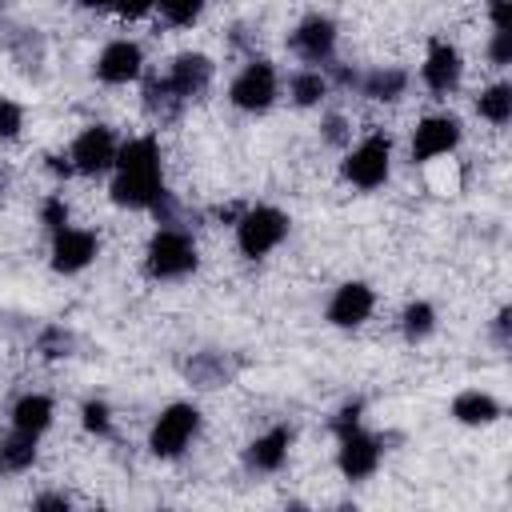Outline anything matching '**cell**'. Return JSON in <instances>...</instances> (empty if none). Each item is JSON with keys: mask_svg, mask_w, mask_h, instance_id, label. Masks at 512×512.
Masks as SVG:
<instances>
[{"mask_svg": "<svg viewBox=\"0 0 512 512\" xmlns=\"http://www.w3.org/2000/svg\"><path fill=\"white\" fill-rule=\"evenodd\" d=\"M116 176L108 184V196L116 208H152L164 192V164H160V140L156 136H132L116 148Z\"/></svg>", "mask_w": 512, "mask_h": 512, "instance_id": "obj_1", "label": "cell"}, {"mask_svg": "<svg viewBox=\"0 0 512 512\" xmlns=\"http://www.w3.org/2000/svg\"><path fill=\"white\" fill-rule=\"evenodd\" d=\"M200 264V248L192 240L188 228H172V224H160L144 248V272L152 280H184L192 276Z\"/></svg>", "mask_w": 512, "mask_h": 512, "instance_id": "obj_2", "label": "cell"}, {"mask_svg": "<svg viewBox=\"0 0 512 512\" xmlns=\"http://www.w3.org/2000/svg\"><path fill=\"white\" fill-rule=\"evenodd\" d=\"M232 228H236V248H240V256L260 260V256H268V252H276V248L284 244L292 220H288V212L276 208V204H252V208H244V212L236 216Z\"/></svg>", "mask_w": 512, "mask_h": 512, "instance_id": "obj_3", "label": "cell"}, {"mask_svg": "<svg viewBox=\"0 0 512 512\" xmlns=\"http://www.w3.org/2000/svg\"><path fill=\"white\" fill-rule=\"evenodd\" d=\"M196 436H200V408L192 400H172L168 408H160V416L148 428V452L156 460H176Z\"/></svg>", "mask_w": 512, "mask_h": 512, "instance_id": "obj_4", "label": "cell"}, {"mask_svg": "<svg viewBox=\"0 0 512 512\" xmlns=\"http://www.w3.org/2000/svg\"><path fill=\"white\" fill-rule=\"evenodd\" d=\"M340 172H344V180L352 188H364V192L380 188L388 180V172H392V140L384 132H368L356 148H348Z\"/></svg>", "mask_w": 512, "mask_h": 512, "instance_id": "obj_5", "label": "cell"}, {"mask_svg": "<svg viewBox=\"0 0 512 512\" xmlns=\"http://www.w3.org/2000/svg\"><path fill=\"white\" fill-rule=\"evenodd\" d=\"M276 92H280L276 68H272L268 60H256V56H252V60L236 72V80L228 84V100H232L240 112H268L272 100H276Z\"/></svg>", "mask_w": 512, "mask_h": 512, "instance_id": "obj_6", "label": "cell"}, {"mask_svg": "<svg viewBox=\"0 0 512 512\" xmlns=\"http://www.w3.org/2000/svg\"><path fill=\"white\" fill-rule=\"evenodd\" d=\"M336 440H340V448H336V468H340V476H344L348 484H360V480L376 476V468H380V460H384V440H380V436H372V432H364V428H352V432H344V436H336Z\"/></svg>", "mask_w": 512, "mask_h": 512, "instance_id": "obj_7", "label": "cell"}, {"mask_svg": "<svg viewBox=\"0 0 512 512\" xmlns=\"http://www.w3.org/2000/svg\"><path fill=\"white\" fill-rule=\"evenodd\" d=\"M460 136H464V124H460L452 112H432V116H424V120L416 124V132H412V160H416V164H432V160L456 152Z\"/></svg>", "mask_w": 512, "mask_h": 512, "instance_id": "obj_8", "label": "cell"}, {"mask_svg": "<svg viewBox=\"0 0 512 512\" xmlns=\"http://www.w3.org/2000/svg\"><path fill=\"white\" fill-rule=\"evenodd\" d=\"M116 132L108 128V124H88V128H80V136L72 140V148H68V160H72V172H80V176H100V172H108L112 164H116Z\"/></svg>", "mask_w": 512, "mask_h": 512, "instance_id": "obj_9", "label": "cell"}, {"mask_svg": "<svg viewBox=\"0 0 512 512\" xmlns=\"http://www.w3.org/2000/svg\"><path fill=\"white\" fill-rule=\"evenodd\" d=\"M288 48L304 60V64H332V56H336V24L328 20V16H320V12H312V16H304L292 32H288Z\"/></svg>", "mask_w": 512, "mask_h": 512, "instance_id": "obj_10", "label": "cell"}, {"mask_svg": "<svg viewBox=\"0 0 512 512\" xmlns=\"http://www.w3.org/2000/svg\"><path fill=\"white\" fill-rule=\"evenodd\" d=\"M100 252V240L92 228H72L64 224L60 232H52V272L60 276H76L84 272Z\"/></svg>", "mask_w": 512, "mask_h": 512, "instance_id": "obj_11", "label": "cell"}, {"mask_svg": "<svg viewBox=\"0 0 512 512\" xmlns=\"http://www.w3.org/2000/svg\"><path fill=\"white\" fill-rule=\"evenodd\" d=\"M420 80H424L428 92H436V96L456 92L460 80H464V56H460V48L448 44V40H428V56H424V64H420Z\"/></svg>", "mask_w": 512, "mask_h": 512, "instance_id": "obj_12", "label": "cell"}, {"mask_svg": "<svg viewBox=\"0 0 512 512\" xmlns=\"http://www.w3.org/2000/svg\"><path fill=\"white\" fill-rule=\"evenodd\" d=\"M168 84L176 88V96L184 100V104H192V100H200L208 88H212V76H216V64H212V56H204V52H180V56H172V64H168Z\"/></svg>", "mask_w": 512, "mask_h": 512, "instance_id": "obj_13", "label": "cell"}, {"mask_svg": "<svg viewBox=\"0 0 512 512\" xmlns=\"http://www.w3.org/2000/svg\"><path fill=\"white\" fill-rule=\"evenodd\" d=\"M372 308H376V292H372L364 280H344V284L332 292L324 316H328L332 328H360V324L372 316Z\"/></svg>", "mask_w": 512, "mask_h": 512, "instance_id": "obj_14", "label": "cell"}, {"mask_svg": "<svg viewBox=\"0 0 512 512\" xmlns=\"http://www.w3.org/2000/svg\"><path fill=\"white\" fill-rule=\"evenodd\" d=\"M92 72H96V80H104V84H128V80H136V76L144 72V52H140L136 40H108V44L100 48Z\"/></svg>", "mask_w": 512, "mask_h": 512, "instance_id": "obj_15", "label": "cell"}, {"mask_svg": "<svg viewBox=\"0 0 512 512\" xmlns=\"http://www.w3.org/2000/svg\"><path fill=\"white\" fill-rule=\"evenodd\" d=\"M288 448H292V428L288 424H276V428L260 432L244 448V464H248V472H280L284 460H288Z\"/></svg>", "mask_w": 512, "mask_h": 512, "instance_id": "obj_16", "label": "cell"}, {"mask_svg": "<svg viewBox=\"0 0 512 512\" xmlns=\"http://www.w3.org/2000/svg\"><path fill=\"white\" fill-rule=\"evenodd\" d=\"M448 412H452L456 424H468V428H488V424H496V420L504 416L500 400H496L492 392H484V388H464V392H456Z\"/></svg>", "mask_w": 512, "mask_h": 512, "instance_id": "obj_17", "label": "cell"}, {"mask_svg": "<svg viewBox=\"0 0 512 512\" xmlns=\"http://www.w3.org/2000/svg\"><path fill=\"white\" fill-rule=\"evenodd\" d=\"M236 360L228 352H216V348H204V352H192L184 360V376L196 384V388H220L236 376Z\"/></svg>", "mask_w": 512, "mask_h": 512, "instance_id": "obj_18", "label": "cell"}, {"mask_svg": "<svg viewBox=\"0 0 512 512\" xmlns=\"http://www.w3.org/2000/svg\"><path fill=\"white\" fill-rule=\"evenodd\" d=\"M356 92H360V96H368V100L392 104V100H400V96L408 92V72H404V68H392V64L368 68V72H360Z\"/></svg>", "mask_w": 512, "mask_h": 512, "instance_id": "obj_19", "label": "cell"}, {"mask_svg": "<svg viewBox=\"0 0 512 512\" xmlns=\"http://www.w3.org/2000/svg\"><path fill=\"white\" fill-rule=\"evenodd\" d=\"M140 96H144V112H148V120H156L160 128H164V124H176V120L184 116V108H188V104L176 96V88L168 84V76H152V80L144 84Z\"/></svg>", "mask_w": 512, "mask_h": 512, "instance_id": "obj_20", "label": "cell"}, {"mask_svg": "<svg viewBox=\"0 0 512 512\" xmlns=\"http://www.w3.org/2000/svg\"><path fill=\"white\" fill-rule=\"evenodd\" d=\"M52 416H56V408H52V400L44 392H24L12 404V428L32 432V436H44L52 428Z\"/></svg>", "mask_w": 512, "mask_h": 512, "instance_id": "obj_21", "label": "cell"}, {"mask_svg": "<svg viewBox=\"0 0 512 512\" xmlns=\"http://www.w3.org/2000/svg\"><path fill=\"white\" fill-rule=\"evenodd\" d=\"M4 44H8V56L16 60L20 72H36V68L44 64L48 44H44V32H40V28H12Z\"/></svg>", "mask_w": 512, "mask_h": 512, "instance_id": "obj_22", "label": "cell"}, {"mask_svg": "<svg viewBox=\"0 0 512 512\" xmlns=\"http://www.w3.org/2000/svg\"><path fill=\"white\" fill-rule=\"evenodd\" d=\"M36 440L40 436H32V432H20V428H12L8 436H0V472H28L32 464H36Z\"/></svg>", "mask_w": 512, "mask_h": 512, "instance_id": "obj_23", "label": "cell"}, {"mask_svg": "<svg viewBox=\"0 0 512 512\" xmlns=\"http://www.w3.org/2000/svg\"><path fill=\"white\" fill-rule=\"evenodd\" d=\"M288 96H292L296 108H316L328 96V76L320 68H300L288 80Z\"/></svg>", "mask_w": 512, "mask_h": 512, "instance_id": "obj_24", "label": "cell"}, {"mask_svg": "<svg viewBox=\"0 0 512 512\" xmlns=\"http://www.w3.org/2000/svg\"><path fill=\"white\" fill-rule=\"evenodd\" d=\"M476 112H480L488 124L504 128V124L512 120V84H504V80L488 84V88L476 96Z\"/></svg>", "mask_w": 512, "mask_h": 512, "instance_id": "obj_25", "label": "cell"}, {"mask_svg": "<svg viewBox=\"0 0 512 512\" xmlns=\"http://www.w3.org/2000/svg\"><path fill=\"white\" fill-rule=\"evenodd\" d=\"M400 332H404L408 344L428 340V336L436 332V308H432L428 300H412V304H404V312H400Z\"/></svg>", "mask_w": 512, "mask_h": 512, "instance_id": "obj_26", "label": "cell"}, {"mask_svg": "<svg viewBox=\"0 0 512 512\" xmlns=\"http://www.w3.org/2000/svg\"><path fill=\"white\" fill-rule=\"evenodd\" d=\"M72 348H76V336H72L64 324H48V328H40V336H36V352H40L44 360H64V356H72Z\"/></svg>", "mask_w": 512, "mask_h": 512, "instance_id": "obj_27", "label": "cell"}, {"mask_svg": "<svg viewBox=\"0 0 512 512\" xmlns=\"http://www.w3.org/2000/svg\"><path fill=\"white\" fill-rule=\"evenodd\" d=\"M80 424H84V432H92V436H112V404L100 400V396H88V400L80 404Z\"/></svg>", "mask_w": 512, "mask_h": 512, "instance_id": "obj_28", "label": "cell"}, {"mask_svg": "<svg viewBox=\"0 0 512 512\" xmlns=\"http://www.w3.org/2000/svg\"><path fill=\"white\" fill-rule=\"evenodd\" d=\"M204 4H208V0H156L160 16H164L168 24H176V28L196 24V20H200V12H204Z\"/></svg>", "mask_w": 512, "mask_h": 512, "instance_id": "obj_29", "label": "cell"}, {"mask_svg": "<svg viewBox=\"0 0 512 512\" xmlns=\"http://www.w3.org/2000/svg\"><path fill=\"white\" fill-rule=\"evenodd\" d=\"M20 128H24V108H20L16 100L0 96V144L16 140V136H20Z\"/></svg>", "mask_w": 512, "mask_h": 512, "instance_id": "obj_30", "label": "cell"}, {"mask_svg": "<svg viewBox=\"0 0 512 512\" xmlns=\"http://www.w3.org/2000/svg\"><path fill=\"white\" fill-rule=\"evenodd\" d=\"M40 224H44L48 232H60V228L68 224V204H64V196H60V192L44 196V204H40Z\"/></svg>", "mask_w": 512, "mask_h": 512, "instance_id": "obj_31", "label": "cell"}, {"mask_svg": "<svg viewBox=\"0 0 512 512\" xmlns=\"http://www.w3.org/2000/svg\"><path fill=\"white\" fill-rule=\"evenodd\" d=\"M360 416H364V400H344L340 408H336V416H332V436H344V432H352V428H360Z\"/></svg>", "mask_w": 512, "mask_h": 512, "instance_id": "obj_32", "label": "cell"}, {"mask_svg": "<svg viewBox=\"0 0 512 512\" xmlns=\"http://www.w3.org/2000/svg\"><path fill=\"white\" fill-rule=\"evenodd\" d=\"M320 136H324V144H332V148H344V144L352 140V132H348V120H344L340 112H328V116L320 120Z\"/></svg>", "mask_w": 512, "mask_h": 512, "instance_id": "obj_33", "label": "cell"}, {"mask_svg": "<svg viewBox=\"0 0 512 512\" xmlns=\"http://www.w3.org/2000/svg\"><path fill=\"white\" fill-rule=\"evenodd\" d=\"M488 60H492L496 68H508V64H512V32H492V40H488Z\"/></svg>", "mask_w": 512, "mask_h": 512, "instance_id": "obj_34", "label": "cell"}, {"mask_svg": "<svg viewBox=\"0 0 512 512\" xmlns=\"http://www.w3.org/2000/svg\"><path fill=\"white\" fill-rule=\"evenodd\" d=\"M492 344L504 352L508 344H512V308L504 304L500 312H496V320H492Z\"/></svg>", "mask_w": 512, "mask_h": 512, "instance_id": "obj_35", "label": "cell"}, {"mask_svg": "<svg viewBox=\"0 0 512 512\" xmlns=\"http://www.w3.org/2000/svg\"><path fill=\"white\" fill-rule=\"evenodd\" d=\"M492 32H512V0H488Z\"/></svg>", "mask_w": 512, "mask_h": 512, "instance_id": "obj_36", "label": "cell"}, {"mask_svg": "<svg viewBox=\"0 0 512 512\" xmlns=\"http://www.w3.org/2000/svg\"><path fill=\"white\" fill-rule=\"evenodd\" d=\"M32 508H36V512H68V508H72V496H64V492H44V496L32 500Z\"/></svg>", "mask_w": 512, "mask_h": 512, "instance_id": "obj_37", "label": "cell"}, {"mask_svg": "<svg viewBox=\"0 0 512 512\" xmlns=\"http://www.w3.org/2000/svg\"><path fill=\"white\" fill-rule=\"evenodd\" d=\"M156 8V0H116V12L124 16V20H140V16H148Z\"/></svg>", "mask_w": 512, "mask_h": 512, "instance_id": "obj_38", "label": "cell"}, {"mask_svg": "<svg viewBox=\"0 0 512 512\" xmlns=\"http://www.w3.org/2000/svg\"><path fill=\"white\" fill-rule=\"evenodd\" d=\"M48 172L68 180V176H72V160H68V156H48Z\"/></svg>", "mask_w": 512, "mask_h": 512, "instance_id": "obj_39", "label": "cell"}, {"mask_svg": "<svg viewBox=\"0 0 512 512\" xmlns=\"http://www.w3.org/2000/svg\"><path fill=\"white\" fill-rule=\"evenodd\" d=\"M80 8H92V12H100V8H116V0H80Z\"/></svg>", "mask_w": 512, "mask_h": 512, "instance_id": "obj_40", "label": "cell"}, {"mask_svg": "<svg viewBox=\"0 0 512 512\" xmlns=\"http://www.w3.org/2000/svg\"><path fill=\"white\" fill-rule=\"evenodd\" d=\"M8 184H12V172H8V168H4V164H0V196H4V192H8Z\"/></svg>", "mask_w": 512, "mask_h": 512, "instance_id": "obj_41", "label": "cell"}]
</instances>
